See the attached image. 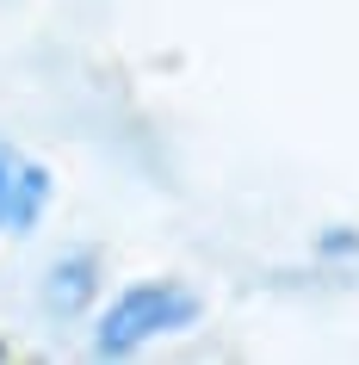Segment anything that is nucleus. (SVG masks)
<instances>
[{"label":"nucleus","mask_w":359,"mask_h":365,"mask_svg":"<svg viewBox=\"0 0 359 365\" xmlns=\"http://www.w3.org/2000/svg\"><path fill=\"white\" fill-rule=\"evenodd\" d=\"M198 322V297L173 279H143V285L118 291L112 309L99 316V334H93V353L99 359H131L143 353L149 341L161 334H180V328Z\"/></svg>","instance_id":"nucleus-1"},{"label":"nucleus","mask_w":359,"mask_h":365,"mask_svg":"<svg viewBox=\"0 0 359 365\" xmlns=\"http://www.w3.org/2000/svg\"><path fill=\"white\" fill-rule=\"evenodd\" d=\"M44 205H50V173L0 143V230L25 235L44 217Z\"/></svg>","instance_id":"nucleus-2"}]
</instances>
